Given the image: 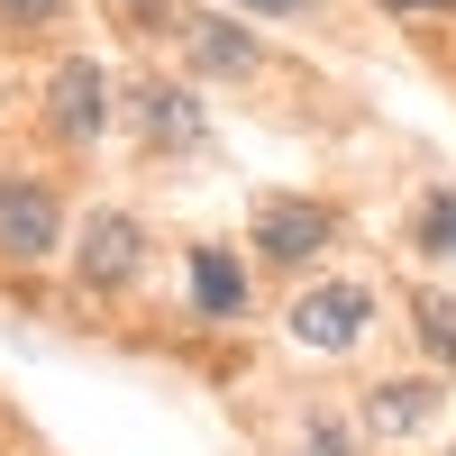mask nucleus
<instances>
[{"label": "nucleus", "mask_w": 456, "mask_h": 456, "mask_svg": "<svg viewBox=\"0 0 456 456\" xmlns=\"http://www.w3.org/2000/svg\"><path fill=\"white\" fill-rule=\"evenodd\" d=\"M365 320H374V301H365L356 283H320V292L292 301V338H301V347H320V356H347L356 338H365Z\"/></svg>", "instance_id": "nucleus-1"}, {"label": "nucleus", "mask_w": 456, "mask_h": 456, "mask_svg": "<svg viewBox=\"0 0 456 456\" xmlns=\"http://www.w3.org/2000/svg\"><path fill=\"white\" fill-rule=\"evenodd\" d=\"M329 238H338V219H329L320 201H265V210H256V247H265V265H311Z\"/></svg>", "instance_id": "nucleus-2"}, {"label": "nucleus", "mask_w": 456, "mask_h": 456, "mask_svg": "<svg viewBox=\"0 0 456 456\" xmlns=\"http://www.w3.org/2000/svg\"><path fill=\"white\" fill-rule=\"evenodd\" d=\"M137 256H146V238H137V219H128V210H101V219L83 228V247H73V265H83V283H92V292H119V283L137 274Z\"/></svg>", "instance_id": "nucleus-3"}, {"label": "nucleus", "mask_w": 456, "mask_h": 456, "mask_svg": "<svg viewBox=\"0 0 456 456\" xmlns=\"http://www.w3.org/2000/svg\"><path fill=\"white\" fill-rule=\"evenodd\" d=\"M174 37H183V55H192L201 73H256V55H265L247 28H228L210 10H174Z\"/></svg>", "instance_id": "nucleus-4"}, {"label": "nucleus", "mask_w": 456, "mask_h": 456, "mask_svg": "<svg viewBox=\"0 0 456 456\" xmlns=\"http://www.w3.org/2000/svg\"><path fill=\"white\" fill-rule=\"evenodd\" d=\"M0 247L10 256H46L55 247V192L46 183H28V174L0 183Z\"/></svg>", "instance_id": "nucleus-5"}, {"label": "nucleus", "mask_w": 456, "mask_h": 456, "mask_svg": "<svg viewBox=\"0 0 456 456\" xmlns=\"http://www.w3.org/2000/svg\"><path fill=\"white\" fill-rule=\"evenodd\" d=\"M55 128H64V137H101V128H110V73H101L92 55H73V64L55 73Z\"/></svg>", "instance_id": "nucleus-6"}, {"label": "nucleus", "mask_w": 456, "mask_h": 456, "mask_svg": "<svg viewBox=\"0 0 456 456\" xmlns=\"http://www.w3.org/2000/svg\"><path fill=\"white\" fill-rule=\"evenodd\" d=\"M429 411H438V384H429V374H402V384H374L365 393V429L374 438H411Z\"/></svg>", "instance_id": "nucleus-7"}, {"label": "nucleus", "mask_w": 456, "mask_h": 456, "mask_svg": "<svg viewBox=\"0 0 456 456\" xmlns=\"http://www.w3.org/2000/svg\"><path fill=\"white\" fill-rule=\"evenodd\" d=\"M192 301H201V320H238L247 311V274L228 265V247H192Z\"/></svg>", "instance_id": "nucleus-8"}, {"label": "nucleus", "mask_w": 456, "mask_h": 456, "mask_svg": "<svg viewBox=\"0 0 456 456\" xmlns=\"http://www.w3.org/2000/svg\"><path fill=\"white\" fill-rule=\"evenodd\" d=\"M137 119H146V137H183V146L201 137L192 92H174V83H146V92H137Z\"/></svg>", "instance_id": "nucleus-9"}, {"label": "nucleus", "mask_w": 456, "mask_h": 456, "mask_svg": "<svg viewBox=\"0 0 456 456\" xmlns=\"http://www.w3.org/2000/svg\"><path fill=\"white\" fill-rule=\"evenodd\" d=\"M420 247H429V256H456V192H429V210H420Z\"/></svg>", "instance_id": "nucleus-10"}, {"label": "nucleus", "mask_w": 456, "mask_h": 456, "mask_svg": "<svg viewBox=\"0 0 456 456\" xmlns=\"http://www.w3.org/2000/svg\"><path fill=\"white\" fill-rule=\"evenodd\" d=\"M420 338H429L438 365H456V311H447V301H420Z\"/></svg>", "instance_id": "nucleus-11"}, {"label": "nucleus", "mask_w": 456, "mask_h": 456, "mask_svg": "<svg viewBox=\"0 0 456 456\" xmlns=\"http://www.w3.org/2000/svg\"><path fill=\"white\" fill-rule=\"evenodd\" d=\"M64 0H0V28H55Z\"/></svg>", "instance_id": "nucleus-12"}, {"label": "nucleus", "mask_w": 456, "mask_h": 456, "mask_svg": "<svg viewBox=\"0 0 456 456\" xmlns=\"http://www.w3.org/2000/svg\"><path fill=\"white\" fill-rule=\"evenodd\" d=\"M238 10H265V19H311L320 0H238Z\"/></svg>", "instance_id": "nucleus-13"}, {"label": "nucleus", "mask_w": 456, "mask_h": 456, "mask_svg": "<svg viewBox=\"0 0 456 456\" xmlns=\"http://www.w3.org/2000/svg\"><path fill=\"white\" fill-rule=\"evenodd\" d=\"M384 10H456V0H384Z\"/></svg>", "instance_id": "nucleus-14"}]
</instances>
